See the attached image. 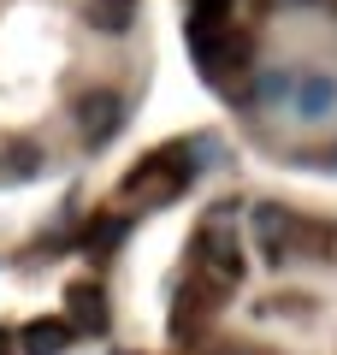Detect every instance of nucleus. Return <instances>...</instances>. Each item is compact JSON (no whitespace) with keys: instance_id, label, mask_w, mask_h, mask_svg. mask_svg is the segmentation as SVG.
Here are the masks:
<instances>
[{"instance_id":"obj_1","label":"nucleus","mask_w":337,"mask_h":355,"mask_svg":"<svg viewBox=\"0 0 337 355\" xmlns=\"http://www.w3.org/2000/svg\"><path fill=\"white\" fill-rule=\"evenodd\" d=\"M189 48H196V65L207 71V83H219V89L243 71V42H237V30L225 24V18L196 24V30H189Z\"/></svg>"},{"instance_id":"obj_2","label":"nucleus","mask_w":337,"mask_h":355,"mask_svg":"<svg viewBox=\"0 0 337 355\" xmlns=\"http://www.w3.org/2000/svg\"><path fill=\"white\" fill-rule=\"evenodd\" d=\"M290 231H296L290 207H278V202H261V207H254V243H261V254H266V261H284Z\"/></svg>"},{"instance_id":"obj_3","label":"nucleus","mask_w":337,"mask_h":355,"mask_svg":"<svg viewBox=\"0 0 337 355\" xmlns=\"http://www.w3.org/2000/svg\"><path fill=\"white\" fill-rule=\"evenodd\" d=\"M77 125H83V137H89V142H107L112 130H119V101H112L107 89L83 95V101H77Z\"/></svg>"},{"instance_id":"obj_4","label":"nucleus","mask_w":337,"mask_h":355,"mask_svg":"<svg viewBox=\"0 0 337 355\" xmlns=\"http://www.w3.org/2000/svg\"><path fill=\"white\" fill-rule=\"evenodd\" d=\"M65 338H71L65 320H30V326L18 331V349H24V355H60Z\"/></svg>"},{"instance_id":"obj_5","label":"nucleus","mask_w":337,"mask_h":355,"mask_svg":"<svg viewBox=\"0 0 337 355\" xmlns=\"http://www.w3.org/2000/svg\"><path fill=\"white\" fill-rule=\"evenodd\" d=\"M331 101H337V83L325 71H308L296 83V113L302 119H320V113H331Z\"/></svg>"},{"instance_id":"obj_6","label":"nucleus","mask_w":337,"mask_h":355,"mask_svg":"<svg viewBox=\"0 0 337 355\" xmlns=\"http://www.w3.org/2000/svg\"><path fill=\"white\" fill-rule=\"evenodd\" d=\"M130 18H137V0H89V24H95L101 36L130 30Z\"/></svg>"},{"instance_id":"obj_7","label":"nucleus","mask_w":337,"mask_h":355,"mask_svg":"<svg viewBox=\"0 0 337 355\" xmlns=\"http://www.w3.org/2000/svg\"><path fill=\"white\" fill-rule=\"evenodd\" d=\"M207 249H213V261H219V279L237 284V279H243V254H237V243H231V231L213 225V231H207Z\"/></svg>"},{"instance_id":"obj_8","label":"nucleus","mask_w":337,"mask_h":355,"mask_svg":"<svg viewBox=\"0 0 337 355\" xmlns=\"http://www.w3.org/2000/svg\"><path fill=\"white\" fill-rule=\"evenodd\" d=\"M65 302L77 308V320H83L89 331H101V291H95V284H71V291H65Z\"/></svg>"},{"instance_id":"obj_9","label":"nucleus","mask_w":337,"mask_h":355,"mask_svg":"<svg viewBox=\"0 0 337 355\" xmlns=\"http://www.w3.org/2000/svg\"><path fill=\"white\" fill-rule=\"evenodd\" d=\"M196 320H201V291H196V284H184V291H178V320H172V331H178V338H196Z\"/></svg>"},{"instance_id":"obj_10","label":"nucleus","mask_w":337,"mask_h":355,"mask_svg":"<svg viewBox=\"0 0 337 355\" xmlns=\"http://www.w3.org/2000/svg\"><path fill=\"white\" fill-rule=\"evenodd\" d=\"M219 355H237V349H219Z\"/></svg>"}]
</instances>
